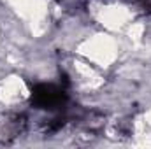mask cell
<instances>
[{"mask_svg":"<svg viewBox=\"0 0 151 149\" xmlns=\"http://www.w3.org/2000/svg\"><path fill=\"white\" fill-rule=\"evenodd\" d=\"M32 100L40 109L53 111V109L62 107L65 104L67 97H65L63 90L58 88V86H55V84H39V86L34 88Z\"/></svg>","mask_w":151,"mask_h":149,"instance_id":"obj_1","label":"cell"}]
</instances>
